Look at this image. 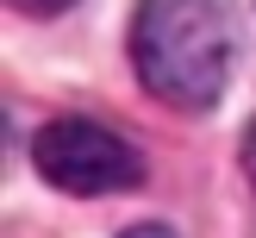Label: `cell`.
<instances>
[{
	"mask_svg": "<svg viewBox=\"0 0 256 238\" xmlns=\"http://www.w3.org/2000/svg\"><path fill=\"white\" fill-rule=\"evenodd\" d=\"M32 163L62 194H112L138 182V150L94 119H50L32 144Z\"/></svg>",
	"mask_w": 256,
	"mask_h": 238,
	"instance_id": "2",
	"label": "cell"
},
{
	"mask_svg": "<svg viewBox=\"0 0 256 238\" xmlns=\"http://www.w3.org/2000/svg\"><path fill=\"white\" fill-rule=\"evenodd\" d=\"M244 175L256 182V125H250V138H244Z\"/></svg>",
	"mask_w": 256,
	"mask_h": 238,
	"instance_id": "4",
	"label": "cell"
},
{
	"mask_svg": "<svg viewBox=\"0 0 256 238\" xmlns=\"http://www.w3.org/2000/svg\"><path fill=\"white\" fill-rule=\"evenodd\" d=\"M19 13H38V19H50V13H62V7H75V0H12Z\"/></svg>",
	"mask_w": 256,
	"mask_h": 238,
	"instance_id": "3",
	"label": "cell"
},
{
	"mask_svg": "<svg viewBox=\"0 0 256 238\" xmlns=\"http://www.w3.org/2000/svg\"><path fill=\"white\" fill-rule=\"evenodd\" d=\"M132 69L156 100L200 113L225 94L232 32L219 0H138L132 13Z\"/></svg>",
	"mask_w": 256,
	"mask_h": 238,
	"instance_id": "1",
	"label": "cell"
},
{
	"mask_svg": "<svg viewBox=\"0 0 256 238\" xmlns=\"http://www.w3.org/2000/svg\"><path fill=\"white\" fill-rule=\"evenodd\" d=\"M125 238H175V232H162V225H132Z\"/></svg>",
	"mask_w": 256,
	"mask_h": 238,
	"instance_id": "5",
	"label": "cell"
}]
</instances>
